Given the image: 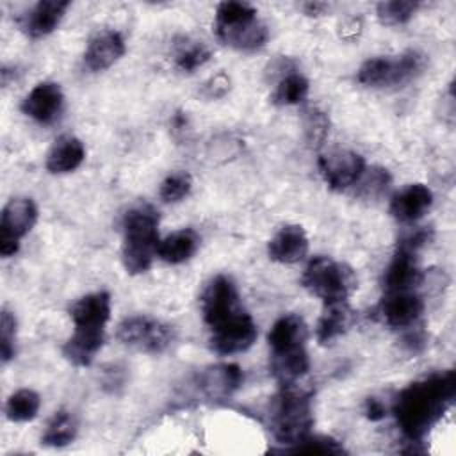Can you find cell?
Returning a JSON list of instances; mask_svg holds the SVG:
<instances>
[{"mask_svg":"<svg viewBox=\"0 0 456 456\" xmlns=\"http://www.w3.org/2000/svg\"><path fill=\"white\" fill-rule=\"evenodd\" d=\"M365 413L370 420H381L387 415V408L383 406L381 401H378L374 397H369L367 404H365Z\"/></svg>","mask_w":456,"mask_h":456,"instance_id":"8d00e7d4","label":"cell"},{"mask_svg":"<svg viewBox=\"0 0 456 456\" xmlns=\"http://www.w3.org/2000/svg\"><path fill=\"white\" fill-rule=\"evenodd\" d=\"M456 390L454 370L433 374L399 392L394 415L410 440H422L452 403Z\"/></svg>","mask_w":456,"mask_h":456,"instance_id":"6da1fadb","label":"cell"},{"mask_svg":"<svg viewBox=\"0 0 456 456\" xmlns=\"http://www.w3.org/2000/svg\"><path fill=\"white\" fill-rule=\"evenodd\" d=\"M424 303L420 296L413 294V290L401 292H387L381 299L379 314L385 322L392 328H406L411 326L422 314Z\"/></svg>","mask_w":456,"mask_h":456,"instance_id":"7c38bea8","label":"cell"},{"mask_svg":"<svg viewBox=\"0 0 456 456\" xmlns=\"http://www.w3.org/2000/svg\"><path fill=\"white\" fill-rule=\"evenodd\" d=\"M64 94L55 82L37 84L23 100L21 110L39 123H52L62 109Z\"/></svg>","mask_w":456,"mask_h":456,"instance_id":"4fadbf2b","label":"cell"},{"mask_svg":"<svg viewBox=\"0 0 456 456\" xmlns=\"http://www.w3.org/2000/svg\"><path fill=\"white\" fill-rule=\"evenodd\" d=\"M191 185H192L191 175L173 173L160 183L159 194L166 203H175V201H180L182 198H185L189 194Z\"/></svg>","mask_w":456,"mask_h":456,"instance_id":"1f68e13d","label":"cell"},{"mask_svg":"<svg viewBox=\"0 0 456 456\" xmlns=\"http://www.w3.org/2000/svg\"><path fill=\"white\" fill-rule=\"evenodd\" d=\"M86 157V150L80 139L73 135H62L55 141L46 157V169L53 175L69 173L77 169Z\"/></svg>","mask_w":456,"mask_h":456,"instance_id":"603a6c76","label":"cell"},{"mask_svg":"<svg viewBox=\"0 0 456 456\" xmlns=\"http://www.w3.org/2000/svg\"><path fill=\"white\" fill-rule=\"evenodd\" d=\"M424 68V55L417 50H408L395 59L374 57L365 61L358 69V82L363 86L381 87L395 86L410 80Z\"/></svg>","mask_w":456,"mask_h":456,"instance_id":"8992f818","label":"cell"},{"mask_svg":"<svg viewBox=\"0 0 456 456\" xmlns=\"http://www.w3.org/2000/svg\"><path fill=\"white\" fill-rule=\"evenodd\" d=\"M255 340L256 324L249 314L240 310L237 315L212 330L210 346L219 354H235L251 347Z\"/></svg>","mask_w":456,"mask_h":456,"instance_id":"8fae6325","label":"cell"},{"mask_svg":"<svg viewBox=\"0 0 456 456\" xmlns=\"http://www.w3.org/2000/svg\"><path fill=\"white\" fill-rule=\"evenodd\" d=\"M431 203L433 192L422 183H413L394 194L390 201V214L401 223H413L429 210Z\"/></svg>","mask_w":456,"mask_h":456,"instance_id":"ac0fdd59","label":"cell"},{"mask_svg":"<svg viewBox=\"0 0 456 456\" xmlns=\"http://www.w3.org/2000/svg\"><path fill=\"white\" fill-rule=\"evenodd\" d=\"M308 94V80L299 73L285 75L274 91V102L280 105L301 103Z\"/></svg>","mask_w":456,"mask_h":456,"instance_id":"f1b7e54d","label":"cell"},{"mask_svg":"<svg viewBox=\"0 0 456 456\" xmlns=\"http://www.w3.org/2000/svg\"><path fill=\"white\" fill-rule=\"evenodd\" d=\"M69 315L78 330H105L110 317V294L102 290L77 299L69 308Z\"/></svg>","mask_w":456,"mask_h":456,"instance_id":"9a60e30c","label":"cell"},{"mask_svg":"<svg viewBox=\"0 0 456 456\" xmlns=\"http://www.w3.org/2000/svg\"><path fill=\"white\" fill-rule=\"evenodd\" d=\"M312 424V392L296 383L281 385V392L276 395L271 413L274 438L287 445L296 444L310 435Z\"/></svg>","mask_w":456,"mask_h":456,"instance_id":"3957f363","label":"cell"},{"mask_svg":"<svg viewBox=\"0 0 456 456\" xmlns=\"http://www.w3.org/2000/svg\"><path fill=\"white\" fill-rule=\"evenodd\" d=\"M41 406V397L30 388L16 390L5 403V415L12 422L32 420Z\"/></svg>","mask_w":456,"mask_h":456,"instance_id":"4316f807","label":"cell"},{"mask_svg":"<svg viewBox=\"0 0 456 456\" xmlns=\"http://www.w3.org/2000/svg\"><path fill=\"white\" fill-rule=\"evenodd\" d=\"M240 310L237 289L228 276H216L201 294V312L210 330L226 322Z\"/></svg>","mask_w":456,"mask_h":456,"instance_id":"9c48e42d","label":"cell"},{"mask_svg":"<svg viewBox=\"0 0 456 456\" xmlns=\"http://www.w3.org/2000/svg\"><path fill=\"white\" fill-rule=\"evenodd\" d=\"M308 369L310 362L305 347L273 353L271 356V370L281 385L296 383L301 376L308 372Z\"/></svg>","mask_w":456,"mask_h":456,"instance_id":"d4e9b609","label":"cell"},{"mask_svg":"<svg viewBox=\"0 0 456 456\" xmlns=\"http://www.w3.org/2000/svg\"><path fill=\"white\" fill-rule=\"evenodd\" d=\"M303 285L324 303L346 301L356 289V276L346 264L328 256H315L303 273Z\"/></svg>","mask_w":456,"mask_h":456,"instance_id":"5b68a950","label":"cell"},{"mask_svg":"<svg viewBox=\"0 0 456 456\" xmlns=\"http://www.w3.org/2000/svg\"><path fill=\"white\" fill-rule=\"evenodd\" d=\"M200 244V237L192 230H178L160 240L157 255L167 264H182L189 260Z\"/></svg>","mask_w":456,"mask_h":456,"instance_id":"484cf974","label":"cell"},{"mask_svg":"<svg viewBox=\"0 0 456 456\" xmlns=\"http://www.w3.org/2000/svg\"><path fill=\"white\" fill-rule=\"evenodd\" d=\"M242 383V370L235 363H221L200 374V388L208 399H226Z\"/></svg>","mask_w":456,"mask_h":456,"instance_id":"d6986e66","label":"cell"},{"mask_svg":"<svg viewBox=\"0 0 456 456\" xmlns=\"http://www.w3.org/2000/svg\"><path fill=\"white\" fill-rule=\"evenodd\" d=\"M159 212L151 205L132 207L123 217V265L130 274L150 269L159 249Z\"/></svg>","mask_w":456,"mask_h":456,"instance_id":"7a4b0ae2","label":"cell"},{"mask_svg":"<svg viewBox=\"0 0 456 456\" xmlns=\"http://www.w3.org/2000/svg\"><path fill=\"white\" fill-rule=\"evenodd\" d=\"M319 169L330 189L344 191L360 182L365 173V160L354 151L337 150L319 157Z\"/></svg>","mask_w":456,"mask_h":456,"instance_id":"30bf717a","label":"cell"},{"mask_svg":"<svg viewBox=\"0 0 456 456\" xmlns=\"http://www.w3.org/2000/svg\"><path fill=\"white\" fill-rule=\"evenodd\" d=\"M388 173L385 169H372L370 175L363 180V185H362V191L367 194V196H376L379 194L383 189H387L388 185Z\"/></svg>","mask_w":456,"mask_h":456,"instance_id":"e575fe53","label":"cell"},{"mask_svg":"<svg viewBox=\"0 0 456 456\" xmlns=\"http://www.w3.org/2000/svg\"><path fill=\"white\" fill-rule=\"evenodd\" d=\"M303 9H305L306 14L317 16V14H321L322 11L328 9V4H322V2H306V4L303 5Z\"/></svg>","mask_w":456,"mask_h":456,"instance_id":"74e56055","label":"cell"},{"mask_svg":"<svg viewBox=\"0 0 456 456\" xmlns=\"http://www.w3.org/2000/svg\"><path fill=\"white\" fill-rule=\"evenodd\" d=\"M125 53V41L116 30H102L94 34L86 48L84 62L91 71H103L119 61Z\"/></svg>","mask_w":456,"mask_h":456,"instance_id":"2e32d148","label":"cell"},{"mask_svg":"<svg viewBox=\"0 0 456 456\" xmlns=\"http://www.w3.org/2000/svg\"><path fill=\"white\" fill-rule=\"evenodd\" d=\"M14 338H16V319L7 308H4L2 319H0V354L4 363H7L14 356Z\"/></svg>","mask_w":456,"mask_h":456,"instance_id":"836d02e7","label":"cell"},{"mask_svg":"<svg viewBox=\"0 0 456 456\" xmlns=\"http://www.w3.org/2000/svg\"><path fill=\"white\" fill-rule=\"evenodd\" d=\"M308 251V239L299 224L281 226L276 235L269 240V258L280 264L299 262Z\"/></svg>","mask_w":456,"mask_h":456,"instance_id":"e0dca14e","label":"cell"},{"mask_svg":"<svg viewBox=\"0 0 456 456\" xmlns=\"http://www.w3.org/2000/svg\"><path fill=\"white\" fill-rule=\"evenodd\" d=\"M69 7L68 0H41L37 2L28 14L21 18V28L30 37H43L50 34L59 21L62 20L66 9Z\"/></svg>","mask_w":456,"mask_h":456,"instance_id":"ffe728a7","label":"cell"},{"mask_svg":"<svg viewBox=\"0 0 456 456\" xmlns=\"http://www.w3.org/2000/svg\"><path fill=\"white\" fill-rule=\"evenodd\" d=\"M308 338V328L303 321V317L296 315V314H289L280 317L269 335V346L273 349V353H280V351H289V349H297V347H305V342Z\"/></svg>","mask_w":456,"mask_h":456,"instance_id":"44dd1931","label":"cell"},{"mask_svg":"<svg viewBox=\"0 0 456 456\" xmlns=\"http://www.w3.org/2000/svg\"><path fill=\"white\" fill-rule=\"evenodd\" d=\"M37 219V207L30 198H12L0 217V253L11 256L20 248V239L30 232Z\"/></svg>","mask_w":456,"mask_h":456,"instance_id":"52a82bcc","label":"cell"},{"mask_svg":"<svg viewBox=\"0 0 456 456\" xmlns=\"http://www.w3.org/2000/svg\"><path fill=\"white\" fill-rule=\"evenodd\" d=\"M217 37L239 50L260 48L267 37V27L256 18V9L246 2H221L214 23Z\"/></svg>","mask_w":456,"mask_h":456,"instance_id":"277c9868","label":"cell"},{"mask_svg":"<svg viewBox=\"0 0 456 456\" xmlns=\"http://www.w3.org/2000/svg\"><path fill=\"white\" fill-rule=\"evenodd\" d=\"M353 319H354V314L346 301L326 303V308L319 317L317 330H315L317 340L321 344H328L335 340L337 337H340L349 330V326L353 324Z\"/></svg>","mask_w":456,"mask_h":456,"instance_id":"cb8c5ba5","label":"cell"},{"mask_svg":"<svg viewBox=\"0 0 456 456\" xmlns=\"http://www.w3.org/2000/svg\"><path fill=\"white\" fill-rule=\"evenodd\" d=\"M419 4L410 0H392V2H381L376 7V14L381 23L387 25H401L406 23L417 11Z\"/></svg>","mask_w":456,"mask_h":456,"instance_id":"4dcf8cb0","label":"cell"},{"mask_svg":"<svg viewBox=\"0 0 456 456\" xmlns=\"http://www.w3.org/2000/svg\"><path fill=\"white\" fill-rule=\"evenodd\" d=\"M105 340V330H78L68 338L62 354L77 367H87Z\"/></svg>","mask_w":456,"mask_h":456,"instance_id":"7402d4cb","label":"cell"},{"mask_svg":"<svg viewBox=\"0 0 456 456\" xmlns=\"http://www.w3.org/2000/svg\"><path fill=\"white\" fill-rule=\"evenodd\" d=\"M210 59V50L201 45V43H196V45H187L183 46L178 53H176V66L182 69V71H194L196 68L203 66L207 61Z\"/></svg>","mask_w":456,"mask_h":456,"instance_id":"d6a6232c","label":"cell"},{"mask_svg":"<svg viewBox=\"0 0 456 456\" xmlns=\"http://www.w3.org/2000/svg\"><path fill=\"white\" fill-rule=\"evenodd\" d=\"M417 251L401 246L392 258L390 265L383 276V287L387 292H401V290H413V287L420 285L422 271L417 264Z\"/></svg>","mask_w":456,"mask_h":456,"instance_id":"5bb4252c","label":"cell"},{"mask_svg":"<svg viewBox=\"0 0 456 456\" xmlns=\"http://www.w3.org/2000/svg\"><path fill=\"white\" fill-rule=\"evenodd\" d=\"M118 338L132 347H137L146 353H160L164 351L171 340H173V331L167 324L144 317V315H135L125 319L118 326Z\"/></svg>","mask_w":456,"mask_h":456,"instance_id":"ba28073f","label":"cell"},{"mask_svg":"<svg viewBox=\"0 0 456 456\" xmlns=\"http://www.w3.org/2000/svg\"><path fill=\"white\" fill-rule=\"evenodd\" d=\"M306 132H308L310 141H315V142L324 137V134H326V119H324V116L321 112L314 110L310 114V121H308Z\"/></svg>","mask_w":456,"mask_h":456,"instance_id":"d590c367","label":"cell"},{"mask_svg":"<svg viewBox=\"0 0 456 456\" xmlns=\"http://www.w3.org/2000/svg\"><path fill=\"white\" fill-rule=\"evenodd\" d=\"M77 436V420L68 411H57L50 424L46 426V431L41 438L45 445L50 447H62L75 440Z\"/></svg>","mask_w":456,"mask_h":456,"instance_id":"83f0119b","label":"cell"},{"mask_svg":"<svg viewBox=\"0 0 456 456\" xmlns=\"http://www.w3.org/2000/svg\"><path fill=\"white\" fill-rule=\"evenodd\" d=\"M290 454H342L344 447L330 436H305L303 440L290 444V447L280 451Z\"/></svg>","mask_w":456,"mask_h":456,"instance_id":"f546056e","label":"cell"}]
</instances>
